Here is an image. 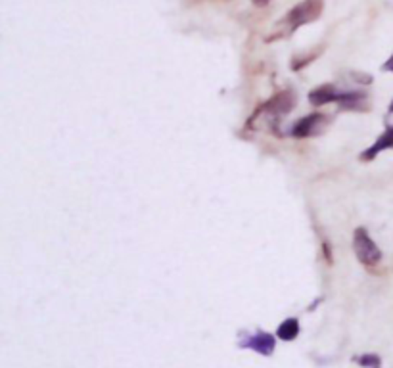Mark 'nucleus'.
Masks as SVG:
<instances>
[{
    "mask_svg": "<svg viewBox=\"0 0 393 368\" xmlns=\"http://www.w3.org/2000/svg\"><path fill=\"white\" fill-rule=\"evenodd\" d=\"M324 10V0H301L297 6H294L290 10L288 14L284 15V20L280 22V33H276L275 37H271L269 41L273 38H280L286 37L290 33H294L296 29H299L301 25H307V23L317 22Z\"/></svg>",
    "mask_w": 393,
    "mask_h": 368,
    "instance_id": "obj_1",
    "label": "nucleus"
},
{
    "mask_svg": "<svg viewBox=\"0 0 393 368\" xmlns=\"http://www.w3.org/2000/svg\"><path fill=\"white\" fill-rule=\"evenodd\" d=\"M353 248H355V253L359 257V261L366 267H374L378 263L380 257V249L376 248V244L369 238V234L364 233L363 228H359L355 233V238H353Z\"/></svg>",
    "mask_w": 393,
    "mask_h": 368,
    "instance_id": "obj_2",
    "label": "nucleus"
},
{
    "mask_svg": "<svg viewBox=\"0 0 393 368\" xmlns=\"http://www.w3.org/2000/svg\"><path fill=\"white\" fill-rule=\"evenodd\" d=\"M330 117L322 115V113H313L309 117H305L296 125V128L292 131V135L297 136V138H305V136H315L324 131V125H327Z\"/></svg>",
    "mask_w": 393,
    "mask_h": 368,
    "instance_id": "obj_3",
    "label": "nucleus"
},
{
    "mask_svg": "<svg viewBox=\"0 0 393 368\" xmlns=\"http://www.w3.org/2000/svg\"><path fill=\"white\" fill-rule=\"evenodd\" d=\"M309 100H311V104H315V105H324V104H328V102H334V100H338V94H336L334 87L324 84V87H319L317 91H313L311 96H309Z\"/></svg>",
    "mask_w": 393,
    "mask_h": 368,
    "instance_id": "obj_4",
    "label": "nucleus"
},
{
    "mask_svg": "<svg viewBox=\"0 0 393 368\" xmlns=\"http://www.w3.org/2000/svg\"><path fill=\"white\" fill-rule=\"evenodd\" d=\"M386 148H393V128H387L386 133L380 136L378 144L371 152L363 154V159H372V156H376L380 150H386Z\"/></svg>",
    "mask_w": 393,
    "mask_h": 368,
    "instance_id": "obj_5",
    "label": "nucleus"
},
{
    "mask_svg": "<svg viewBox=\"0 0 393 368\" xmlns=\"http://www.w3.org/2000/svg\"><path fill=\"white\" fill-rule=\"evenodd\" d=\"M252 2H253V6L265 8V6H269V2H271V0H252Z\"/></svg>",
    "mask_w": 393,
    "mask_h": 368,
    "instance_id": "obj_6",
    "label": "nucleus"
},
{
    "mask_svg": "<svg viewBox=\"0 0 393 368\" xmlns=\"http://www.w3.org/2000/svg\"><path fill=\"white\" fill-rule=\"evenodd\" d=\"M384 69H386V71H393V56H392V58H390V60L386 61V66H384Z\"/></svg>",
    "mask_w": 393,
    "mask_h": 368,
    "instance_id": "obj_7",
    "label": "nucleus"
},
{
    "mask_svg": "<svg viewBox=\"0 0 393 368\" xmlns=\"http://www.w3.org/2000/svg\"><path fill=\"white\" fill-rule=\"evenodd\" d=\"M392 112H393V104H392Z\"/></svg>",
    "mask_w": 393,
    "mask_h": 368,
    "instance_id": "obj_8",
    "label": "nucleus"
}]
</instances>
